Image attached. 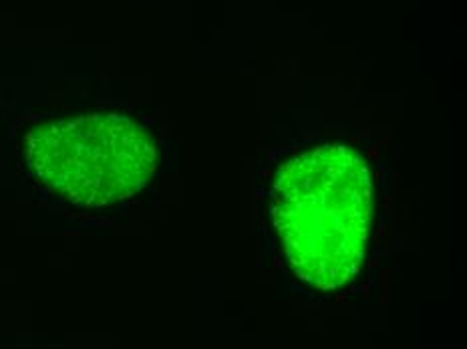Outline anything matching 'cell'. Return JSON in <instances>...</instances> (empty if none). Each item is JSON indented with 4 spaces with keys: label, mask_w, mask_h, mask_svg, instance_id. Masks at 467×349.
I'll list each match as a JSON object with an SVG mask.
<instances>
[{
    "label": "cell",
    "mask_w": 467,
    "mask_h": 349,
    "mask_svg": "<svg viewBox=\"0 0 467 349\" xmlns=\"http://www.w3.org/2000/svg\"><path fill=\"white\" fill-rule=\"evenodd\" d=\"M13 152L28 184L75 208L131 200L160 160L148 125L121 110L26 120L13 132Z\"/></svg>",
    "instance_id": "obj_1"
},
{
    "label": "cell",
    "mask_w": 467,
    "mask_h": 349,
    "mask_svg": "<svg viewBox=\"0 0 467 349\" xmlns=\"http://www.w3.org/2000/svg\"><path fill=\"white\" fill-rule=\"evenodd\" d=\"M371 194L365 162L348 145H320L280 170L272 222L292 275L333 291L357 273L368 240Z\"/></svg>",
    "instance_id": "obj_2"
}]
</instances>
